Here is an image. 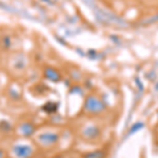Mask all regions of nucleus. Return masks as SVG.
Listing matches in <instances>:
<instances>
[{
  "label": "nucleus",
  "mask_w": 158,
  "mask_h": 158,
  "mask_svg": "<svg viewBox=\"0 0 158 158\" xmlns=\"http://www.w3.org/2000/svg\"><path fill=\"white\" fill-rule=\"evenodd\" d=\"M106 109L104 104L100 99L95 96H89L85 101V110L90 114H99Z\"/></svg>",
  "instance_id": "obj_1"
},
{
  "label": "nucleus",
  "mask_w": 158,
  "mask_h": 158,
  "mask_svg": "<svg viewBox=\"0 0 158 158\" xmlns=\"http://www.w3.org/2000/svg\"><path fill=\"white\" fill-rule=\"evenodd\" d=\"M58 139H59V136L56 133H52V132H45V133L40 134L37 138L38 142L45 147H49L56 143L58 141Z\"/></svg>",
  "instance_id": "obj_2"
},
{
  "label": "nucleus",
  "mask_w": 158,
  "mask_h": 158,
  "mask_svg": "<svg viewBox=\"0 0 158 158\" xmlns=\"http://www.w3.org/2000/svg\"><path fill=\"white\" fill-rule=\"evenodd\" d=\"M13 153L17 158H30L33 154V150L27 144H17L13 148Z\"/></svg>",
  "instance_id": "obj_3"
},
{
  "label": "nucleus",
  "mask_w": 158,
  "mask_h": 158,
  "mask_svg": "<svg viewBox=\"0 0 158 158\" xmlns=\"http://www.w3.org/2000/svg\"><path fill=\"white\" fill-rule=\"evenodd\" d=\"M100 135V129L95 126H91L85 129L83 131V136L88 139H96Z\"/></svg>",
  "instance_id": "obj_4"
},
{
  "label": "nucleus",
  "mask_w": 158,
  "mask_h": 158,
  "mask_svg": "<svg viewBox=\"0 0 158 158\" xmlns=\"http://www.w3.org/2000/svg\"><path fill=\"white\" fill-rule=\"evenodd\" d=\"M44 76H45V78H48L49 80L53 81V82H57V81H59V80H60V75H59V73H58L56 70H54V69H52V68L45 69V71H44Z\"/></svg>",
  "instance_id": "obj_5"
},
{
  "label": "nucleus",
  "mask_w": 158,
  "mask_h": 158,
  "mask_svg": "<svg viewBox=\"0 0 158 158\" xmlns=\"http://www.w3.org/2000/svg\"><path fill=\"white\" fill-rule=\"evenodd\" d=\"M58 103L57 102H47L44 106H42V110L48 114H52L55 113L56 111L58 110Z\"/></svg>",
  "instance_id": "obj_6"
},
{
  "label": "nucleus",
  "mask_w": 158,
  "mask_h": 158,
  "mask_svg": "<svg viewBox=\"0 0 158 158\" xmlns=\"http://www.w3.org/2000/svg\"><path fill=\"white\" fill-rule=\"evenodd\" d=\"M20 132L24 136H31V135L34 133V127L30 123H23L20 127Z\"/></svg>",
  "instance_id": "obj_7"
},
{
  "label": "nucleus",
  "mask_w": 158,
  "mask_h": 158,
  "mask_svg": "<svg viewBox=\"0 0 158 158\" xmlns=\"http://www.w3.org/2000/svg\"><path fill=\"white\" fill-rule=\"evenodd\" d=\"M144 128V123L141 121H138V122H135L133 126L131 127V128L129 129L128 131V136H131V135H133L135 133H137V132H139L140 130H142Z\"/></svg>",
  "instance_id": "obj_8"
},
{
  "label": "nucleus",
  "mask_w": 158,
  "mask_h": 158,
  "mask_svg": "<svg viewBox=\"0 0 158 158\" xmlns=\"http://www.w3.org/2000/svg\"><path fill=\"white\" fill-rule=\"evenodd\" d=\"M104 155H106V153L102 151H94V152L85 154L83 158H103Z\"/></svg>",
  "instance_id": "obj_9"
},
{
  "label": "nucleus",
  "mask_w": 158,
  "mask_h": 158,
  "mask_svg": "<svg viewBox=\"0 0 158 158\" xmlns=\"http://www.w3.org/2000/svg\"><path fill=\"white\" fill-rule=\"evenodd\" d=\"M2 157H3V151L0 149V158H2Z\"/></svg>",
  "instance_id": "obj_10"
},
{
  "label": "nucleus",
  "mask_w": 158,
  "mask_h": 158,
  "mask_svg": "<svg viewBox=\"0 0 158 158\" xmlns=\"http://www.w3.org/2000/svg\"><path fill=\"white\" fill-rule=\"evenodd\" d=\"M55 158H62V157H61V156H57V157H55Z\"/></svg>",
  "instance_id": "obj_11"
},
{
  "label": "nucleus",
  "mask_w": 158,
  "mask_h": 158,
  "mask_svg": "<svg viewBox=\"0 0 158 158\" xmlns=\"http://www.w3.org/2000/svg\"><path fill=\"white\" fill-rule=\"evenodd\" d=\"M157 116H158V114H157Z\"/></svg>",
  "instance_id": "obj_12"
}]
</instances>
